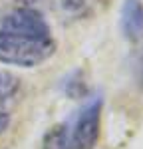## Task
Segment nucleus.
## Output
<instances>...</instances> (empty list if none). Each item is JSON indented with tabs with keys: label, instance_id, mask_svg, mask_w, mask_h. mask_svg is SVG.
<instances>
[{
	"label": "nucleus",
	"instance_id": "nucleus-1",
	"mask_svg": "<svg viewBox=\"0 0 143 149\" xmlns=\"http://www.w3.org/2000/svg\"><path fill=\"white\" fill-rule=\"evenodd\" d=\"M58 42L44 14L34 6H16L0 18V62L34 68L56 54Z\"/></svg>",
	"mask_w": 143,
	"mask_h": 149
},
{
	"label": "nucleus",
	"instance_id": "nucleus-2",
	"mask_svg": "<svg viewBox=\"0 0 143 149\" xmlns=\"http://www.w3.org/2000/svg\"><path fill=\"white\" fill-rule=\"evenodd\" d=\"M101 107V95L87 97L70 119L48 133L46 149H94L99 139Z\"/></svg>",
	"mask_w": 143,
	"mask_h": 149
},
{
	"label": "nucleus",
	"instance_id": "nucleus-3",
	"mask_svg": "<svg viewBox=\"0 0 143 149\" xmlns=\"http://www.w3.org/2000/svg\"><path fill=\"white\" fill-rule=\"evenodd\" d=\"M119 28L129 42L143 38V0H123L119 10Z\"/></svg>",
	"mask_w": 143,
	"mask_h": 149
},
{
	"label": "nucleus",
	"instance_id": "nucleus-4",
	"mask_svg": "<svg viewBox=\"0 0 143 149\" xmlns=\"http://www.w3.org/2000/svg\"><path fill=\"white\" fill-rule=\"evenodd\" d=\"M20 92V78L8 70H0V109H4Z\"/></svg>",
	"mask_w": 143,
	"mask_h": 149
},
{
	"label": "nucleus",
	"instance_id": "nucleus-5",
	"mask_svg": "<svg viewBox=\"0 0 143 149\" xmlns=\"http://www.w3.org/2000/svg\"><path fill=\"white\" fill-rule=\"evenodd\" d=\"M60 2H62V8L66 12L76 14V16H83V14H90L95 8L107 4L109 0H60Z\"/></svg>",
	"mask_w": 143,
	"mask_h": 149
},
{
	"label": "nucleus",
	"instance_id": "nucleus-6",
	"mask_svg": "<svg viewBox=\"0 0 143 149\" xmlns=\"http://www.w3.org/2000/svg\"><path fill=\"white\" fill-rule=\"evenodd\" d=\"M135 78H137V84L143 88V50L137 58V64H135Z\"/></svg>",
	"mask_w": 143,
	"mask_h": 149
},
{
	"label": "nucleus",
	"instance_id": "nucleus-7",
	"mask_svg": "<svg viewBox=\"0 0 143 149\" xmlns=\"http://www.w3.org/2000/svg\"><path fill=\"white\" fill-rule=\"evenodd\" d=\"M10 113L6 109H0V133H4L8 127H10Z\"/></svg>",
	"mask_w": 143,
	"mask_h": 149
}]
</instances>
